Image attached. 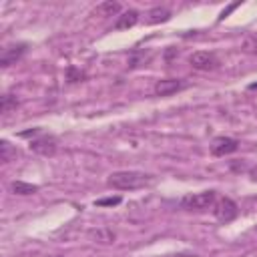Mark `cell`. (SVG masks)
Wrapping results in <instances>:
<instances>
[{"mask_svg": "<svg viewBox=\"0 0 257 257\" xmlns=\"http://www.w3.org/2000/svg\"><path fill=\"white\" fill-rule=\"evenodd\" d=\"M90 237H94L98 243H112L116 239L114 231L110 229H96V231H90Z\"/></svg>", "mask_w": 257, "mask_h": 257, "instance_id": "cell-15", "label": "cell"}, {"mask_svg": "<svg viewBox=\"0 0 257 257\" xmlns=\"http://www.w3.org/2000/svg\"><path fill=\"white\" fill-rule=\"evenodd\" d=\"M10 191L14 195H32L38 191V185H32V183H24V181H12L10 183Z\"/></svg>", "mask_w": 257, "mask_h": 257, "instance_id": "cell-12", "label": "cell"}, {"mask_svg": "<svg viewBox=\"0 0 257 257\" xmlns=\"http://www.w3.org/2000/svg\"><path fill=\"white\" fill-rule=\"evenodd\" d=\"M30 151L40 155V157H54L58 151V139L54 135H44L40 133L30 141Z\"/></svg>", "mask_w": 257, "mask_h": 257, "instance_id": "cell-3", "label": "cell"}, {"mask_svg": "<svg viewBox=\"0 0 257 257\" xmlns=\"http://www.w3.org/2000/svg\"><path fill=\"white\" fill-rule=\"evenodd\" d=\"M153 183V175L143 171H114L108 175L106 185L116 191H135Z\"/></svg>", "mask_w": 257, "mask_h": 257, "instance_id": "cell-1", "label": "cell"}, {"mask_svg": "<svg viewBox=\"0 0 257 257\" xmlns=\"http://www.w3.org/2000/svg\"><path fill=\"white\" fill-rule=\"evenodd\" d=\"M239 215V207L233 199L229 197H223V199H217L215 205H213V217L221 223H229L233 221L235 217Z\"/></svg>", "mask_w": 257, "mask_h": 257, "instance_id": "cell-4", "label": "cell"}, {"mask_svg": "<svg viewBox=\"0 0 257 257\" xmlns=\"http://www.w3.org/2000/svg\"><path fill=\"white\" fill-rule=\"evenodd\" d=\"M169 18H171V10L165 8V6H155L147 14V22L149 24H161V22H167Z\"/></svg>", "mask_w": 257, "mask_h": 257, "instance_id": "cell-10", "label": "cell"}, {"mask_svg": "<svg viewBox=\"0 0 257 257\" xmlns=\"http://www.w3.org/2000/svg\"><path fill=\"white\" fill-rule=\"evenodd\" d=\"M139 20V12L137 10H126L122 12L120 16H116V22H114V30H126V28H133Z\"/></svg>", "mask_w": 257, "mask_h": 257, "instance_id": "cell-9", "label": "cell"}, {"mask_svg": "<svg viewBox=\"0 0 257 257\" xmlns=\"http://www.w3.org/2000/svg\"><path fill=\"white\" fill-rule=\"evenodd\" d=\"M18 106V98L14 96V94H10V92H6V94H2V98H0V110L6 114V112H10V110H14Z\"/></svg>", "mask_w": 257, "mask_h": 257, "instance_id": "cell-14", "label": "cell"}, {"mask_svg": "<svg viewBox=\"0 0 257 257\" xmlns=\"http://www.w3.org/2000/svg\"><path fill=\"white\" fill-rule=\"evenodd\" d=\"M239 149V141L231 139V137H217L213 139L211 143V155L215 157H225V155H231Z\"/></svg>", "mask_w": 257, "mask_h": 257, "instance_id": "cell-7", "label": "cell"}, {"mask_svg": "<svg viewBox=\"0 0 257 257\" xmlns=\"http://www.w3.org/2000/svg\"><path fill=\"white\" fill-rule=\"evenodd\" d=\"M26 50H28V44H26V42H16V44L6 46V48L2 50V54H0V66H2V68H8V66L16 64V62L26 54Z\"/></svg>", "mask_w": 257, "mask_h": 257, "instance_id": "cell-5", "label": "cell"}, {"mask_svg": "<svg viewBox=\"0 0 257 257\" xmlns=\"http://www.w3.org/2000/svg\"><path fill=\"white\" fill-rule=\"evenodd\" d=\"M118 12H120V4H118V2H112V0L100 2V4L92 10L94 16H114V14H118Z\"/></svg>", "mask_w": 257, "mask_h": 257, "instance_id": "cell-11", "label": "cell"}, {"mask_svg": "<svg viewBox=\"0 0 257 257\" xmlns=\"http://www.w3.org/2000/svg\"><path fill=\"white\" fill-rule=\"evenodd\" d=\"M66 76H68V80H70V82H76V80L84 78V72H82V70H78V68H74V66H70V68H68V72H66Z\"/></svg>", "mask_w": 257, "mask_h": 257, "instance_id": "cell-17", "label": "cell"}, {"mask_svg": "<svg viewBox=\"0 0 257 257\" xmlns=\"http://www.w3.org/2000/svg\"><path fill=\"white\" fill-rule=\"evenodd\" d=\"M183 88H185V82L181 78H163V80L155 82V92L159 96H169V94H175Z\"/></svg>", "mask_w": 257, "mask_h": 257, "instance_id": "cell-8", "label": "cell"}, {"mask_svg": "<svg viewBox=\"0 0 257 257\" xmlns=\"http://www.w3.org/2000/svg\"><path fill=\"white\" fill-rule=\"evenodd\" d=\"M217 201V193L215 191H201V193H193V195H187L179 201L181 209L185 211H207L215 205Z\"/></svg>", "mask_w": 257, "mask_h": 257, "instance_id": "cell-2", "label": "cell"}, {"mask_svg": "<svg viewBox=\"0 0 257 257\" xmlns=\"http://www.w3.org/2000/svg\"><path fill=\"white\" fill-rule=\"evenodd\" d=\"M189 64L195 68V70H213L219 66V58L215 56V52H205V50H199V52H193L189 56Z\"/></svg>", "mask_w": 257, "mask_h": 257, "instance_id": "cell-6", "label": "cell"}, {"mask_svg": "<svg viewBox=\"0 0 257 257\" xmlns=\"http://www.w3.org/2000/svg\"><path fill=\"white\" fill-rule=\"evenodd\" d=\"M16 155H18L16 147H12L6 139H2V141H0V161H2V163H10L12 159H16Z\"/></svg>", "mask_w": 257, "mask_h": 257, "instance_id": "cell-13", "label": "cell"}, {"mask_svg": "<svg viewBox=\"0 0 257 257\" xmlns=\"http://www.w3.org/2000/svg\"><path fill=\"white\" fill-rule=\"evenodd\" d=\"M120 203V197L116 195V197H104V199H96L94 201V205L96 207H114V205H118Z\"/></svg>", "mask_w": 257, "mask_h": 257, "instance_id": "cell-16", "label": "cell"}, {"mask_svg": "<svg viewBox=\"0 0 257 257\" xmlns=\"http://www.w3.org/2000/svg\"><path fill=\"white\" fill-rule=\"evenodd\" d=\"M237 6H239V2H235V4H231L229 8H225V10L221 12V16H219V18H225V16H229V14H231V12H233V10L237 8Z\"/></svg>", "mask_w": 257, "mask_h": 257, "instance_id": "cell-19", "label": "cell"}, {"mask_svg": "<svg viewBox=\"0 0 257 257\" xmlns=\"http://www.w3.org/2000/svg\"><path fill=\"white\" fill-rule=\"evenodd\" d=\"M249 90H257V82H251L249 84Z\"/></svg>", "mask_w": 257, "mask_h": 257, "instance_id": "cell-20", "label": "cell"}, {"mask_svg": "<svg viewBox=\"0 0 257 257\" xmlns=\"http://www.w3.org/2000/svg\"><path fill=\"white\" fill-rule=\"evenodd\" d=\"M243 50L245 52H257V40L255 38H245V44H243Z\"/></svg>", "mask_w": 257, "mask_h": 257, "instance_id": "cell-18", "label": "cell"}]
</instances>
